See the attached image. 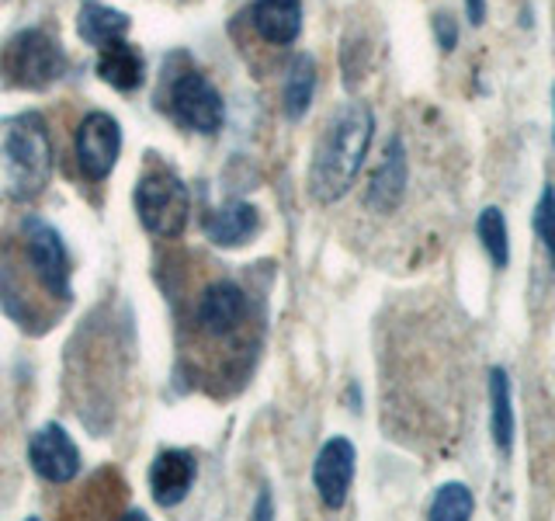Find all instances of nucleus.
<instances>
[{"mask_svg":"<svg viewBox=\"0 0 555 521\" xmlns=\"http://www.w3.org/2000/svg\"><path fill=\"white\" fill-rule=\"evenodd\" d=\"M74 153H77V167L87 181H104L118 164L121 153V126L115 115L108 112H91L83 115L74 136Z\"/></svg>","mask_w":555,"mask_h":521,"instance_id":"423d86ee","label":"nucleus"},{"mask_svg":"<svg viewBox=\"0 0 555 521\" xmlns=\"http://www.w3.org/2000/svg\"><path fill=\"white\" fill-rule=\"evenodd\" d=\"M552 147H555V80H552Z\"/></svg>","mask_w":555,"mask_h":521,"instance_id":"393cba45","label":"nucleus"},{"mask_svg":"<svg viewBox=\"0 0 555 521\" xmlns=\"http://www.w3.org/2000/svg\"><path fill=\"white\" fill-rule=\"evenodd\" d=\"M430 28H434V42H438V49L444 52V56H451V52L459 49V39H462V25L459 17L451 11H438L430 17Z\"/></svg>","mask_w":555,"mask_h":521,"instance_id":"4be33fe9","label":"nucleus"},{"mask_svg":"<svg viewBox=\"0 0 555 521\" xmlns=\"http://www.w3.org/2000/svg\"><path fill=\"white\" fill-rule=\"evenodd\" d=\"M135 216L143 230L160 240H178L188 230L191 216V191L170 167H153L135 181L132 191Z\"/></svg>","mask_w":555,"mask_h":521,"instance_id":"39448f33","label":"nucleus"},{"mask_svg":"<svg viewBox=\"0 0 555 521\" xmlns=\"http://www.w3.org/2000/svg\"><path fill=\"white\" fill-rule=\"evenodd\" d=\"M531 230H534L538 247H542V254L548 257V268L555 271V185L552 181H545L534 199Z\"/></svg>","mask_w":555,"mask_h":521,"instance_id":"412c9836","label":"nucleus"},{"mask_svg":"<svg viewBox=\"0 0 555 521\" xmlns=\"http://www.w3.org/2000/svg\"><path fill=\"white\" fill-rule=\"evenodd\" d=\"M129 14H121L115 8H104V4H83L80 17H77V35L87 46H104V42H115V39H126L129 31Z\"/></svg>","mask_w":555,"mask_h":521,"instance_id":"6ab92c4d","label":"nucleus"},{"mask_svg":"<svg viewBox=\"0 0 555 521\" xmlns=\"http://www.w3.org/2000/svg\"><path fill=\"white\" fill-rule=\"evenodd\" d=\"M66 74V52L42 28H25L0 49V77L17 91H46Z\"/></svg>","mask_w":555,"mask_h":521,"instance_id":"20e7f679","label":"nucleus"},{"mask_svg":"<svg viewBox=\"0 0 555 521\" xmlns=\"http://www.w3.org/2000/svg\"><path fill=\"white\" fill-rule=\"evenodd\" d=\"M160 109L178 122V126L202 132V136H212L225 126V101L219 94V87L188 60H181V69L167 66Z\"/></svg>","mask_w":555,"mask_h":521,"instance_id":"7ed1b4c3","label":"nucleus"},{"mask_svg":"<svg viewBox=\"0 0 555 521\" xmlns=\"http://www.w3.org/2000/svg\"><path fill=\"white\" fill-rule=\"evenodd\" d=\"M28 462L46 483H69L80 473V448L74 445L63 424L49 421L31 434Z\"/></svg>","mask_w":555,"mask_h":521,"instance_id":"9d476101","label":"nucleus"},{"mask_svg":"<svg viewBox=\"0 0 555 521\" xmlns=\"http://www.w3.org/2000/svg\"><path fill=\"white\" fill-rule=\"evenodd\" d=\"M198 476V462L184 448H164L150 466V494L156 508H178V504L191 494Z\"/></svg>","mask_w":555,"mask_h":521,"instance_id":"9b49d317","label":"nucleus"},{"mask_svg":"<svg viewBox=\"0 0 555 521\" xmlns=\"http://www.w3.org/2000/svg\"><path fill=\"white\" fill-rule=\"evenodd\" d=\"M260 233V213L250 202H225L205 216V237L216 243V247H243Z\"/></svg>","mask_w":555,"mask_h":521,"instance_id":"2eb2a0df","label":"nucleus"},{"mask_svg":"<svg viewBox=\"0 0 555 521\" xmlns=\"http://www.w3.org/2000/svg\"><path fill=\"white\" fill-rule=\"evenodd\" d=\"M476 514V494L462 480H444L427 504L430 521H468Z\"/></svg>","mask_w":555,"mask_h":521,"instance_id":"aec40b11","label":"nucleus"},{"mask_svg":"<svg viewBox=\"0 0 555 521\" xmlns=\"http://www.w3.org/2000/svg\"><path fill=\"white\" fill-rule=\"evenodd\" d=\"M195 317L205 334L225 338L247 320V295H243V289L233 282H216V285H208L205 295L198 300Z\"/></svg>","mask_w":555,"mask_h":521,"instance_id":"ddd939ff","label":"nucleus"},{"mask_svg":"<svg viewBox=\"0 0 555 521\" xmlns=\"http://www.w3.org/2000/svg\"><path fill=\"white\" fill-rule=\"evenodd\" d=\"M317 60L309 52H299L292 63H288V74L282 84V112L288 122H302L312 109V98H317Z\"/></svg>","mask_w":555,"mask_h":521,"instance_id":"f3484780","label":"nucleus"},{"mask_svg":"<svg viewBox=\"0 0 555 521\" xmlns=\"http://www.w3.org/2000/svg\"><path fill=\"white\" fill-rule=\"evenodd\" d=\"M486 399H490V439L503 459L514 456L517 442V410H514V379L507 365H490L486 379Z\"/></svg>","mask_w":555,"mask_h":521,"instance_id":"f8f14e48","label":"nucleus"},{"mask_svg":"<svg viewBox=\"0 0 555 521\" xmlns=\"http://www.w3.org/2000/svg\"><path fill=\"white\" fill-rule=\"evenodd\" d=\"M354 473H358L354 442L344 439V434L326 439L317 452V462H312V486H317V497L326 511H340L347 504Z\"/></svg>","mask_w":555,"mask_h":521,"instance_id":"0eeeda50","label":"nucleus"},{"mask_svg":"<svg viewBox=\"0 0 555 521\" xmlns=\"http://www.w3.org/2000/svg\"><path fill=\"white\" fill-rule=\"evenodd\" d=\"M98 77L115 87V91H139L146 80V60L135 46H129L126 39L104 42L98 46Z\"/></svg>","mask_w":555,"mask_h":521,"instance_id":"dca6fc26","label":"nucleus"},{"mask_svg":"<svg viewBox=\"0 0 555 521\" xmlns=\"http://www.w3.org/2000/svg\"><path fill=\"white\" fill-rule=\"evenodd\" d=\"M375 139V112L364 101H347L344 109L326 122L309 164V195L320 205L340 202L354 188L358 174L369 161Z\"/></svg>","mask_w":555,"mask_h":521,"instance_id":"f257e3e1","label":"nucleus"},{"mask_svg":"<svg viewBox=\"0 0 555 521\" xmlns=\"http://www.w3.org/2000/svg\"><path fill=\"white\" fill-rule=\"evenodd\" d=\"M25 254L31 271L39 275V282L56 300H69V257L63 247V237L52 230L46 219H25Z\"/></svg>","mask_w":555,"mask_h":521,"instance_id":"6e6552de","label":"nucleus"},{"mask_svg":"<svg viewBox=\"0 0 555 521\" xmlns=\"http://www.w3.org/2000/svg\"><path fill=\"white\" fill-rule=\"evenodd\" d=\"M52 143L39 112H22L0 122V191L11 202H31L49 188Z\"/></svg>","mask_w":555,"mask_h":521,"instance_id":"f03ea898","label":"nucleus"},{"mask_svg":"<svg viewBox=\"0 0 555 521\" xmlns=\"http://www.w3.org/2000/svg\"><path fill=\"white\" fill-rule=\"evenodd\" d=\"M250 25L268 46H295L302 35V0H254Z\"/></svg>","mask_w":555,"mask_h":521,"instance_id":"4468645a","label":"nucleus"},{"mask_svg":"<svg viewBox=\"0 0 555 521\" xmlns=\"http://www.w3.org/2000/svg\"><path fill=\"white\" fill-rule=\"evenodd\" d=\"M271 518V497H268V491L264 494H260V500H257V508H254V518Z\"/></svg>","mask_w":555,"mask_h":521,"instance_id":"b1692460","label":"nucleus"},{"mask_svg":"<svg viewBox=\"0 0 555 521\" xmlns=\"http://www.w3.org/2000/svg\"><path fill=\"white\" fill-rule=\"evenodd\" d=\"M473 233H476V240H479L482 254L490 257V265H493L496 271H507V268H511V257H514L507 213H503L500 205H482L479 213H476Z\"/></svg>","mask_w":555,"mask_h":521,"instance_id":"a211bd4d","label":"nucleus"},{"mask_svg":"<svg viewBox=\"0 0 555 521\" xmlns=\"http://www.w3.org/2000/svg\"><path fill=\"white\" fill-rule=\"evenodd\" d=\"M410 191V153L403 136H389V143L382 147V161L372 170L369 188H364V205L375 216H392L403 205Z\"/></svg>","mask_w":555,"mask_h":521,"instance_id":"1a4fd4ad","label":"nucleus"},{"mask_svg":"<svg viewBox=\"0 0 555 521\" xmlns=\"http://www.w3.org/2000/svg\"><path fill=\"white\" fill-rule=\"evenodd\" d=\"M465 4V22L473 28L486 25V14H490V0H462Z\"/></svg>","mask_w":555,"mask_h":521,"instance_id":"5701e85b","label":"nucleus"}]
</instances>
